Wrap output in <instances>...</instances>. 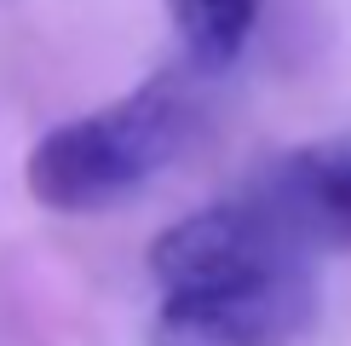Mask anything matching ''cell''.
I'll use <instances>...</instances> for the list:
<instances>
[{
	"label": "cell",
	"instance_id": "3",
	"mask_svg": "<svg viewBox=\"0 0 351 346\" xmlns=\"http://www.w3.org/2000/svg\"><path fill=\"white\" fill-rule=\"evenodd\" d=\"M288 260H311V254L288 237L282 220L254 191L208 202V208L173 220L150 242V271L162 288L225 283V277H247V271H265V266H288Z\"/></svg>",
	"mask_w": 351,
	"mask_h": 346
},
{
	"label": "cell",
	"instance_id": "1",
	"mask_svg": "<svg viewBox=\"0 0 351 346\" xmlns=\"http://www.w3.org/2000/svg\"><path fill=\"white\" fill-rule=\"evenodd\" d=\"M196 133V86L184 76H150L104 110L58 122L35 139L23 185L52 214H104L167 173Z\"/></svg>",
	"mask_w": 351,
	"mask_h": 346
},
{
	"label": "cell",
	"instance_id": "2",
	"mask_svg": "<svg viewBox=\"0 0 351 346\" xmlns=\"http://www.w3.org/2000/svg\"><path fill=\"white\" fill-rule=\"evenodd\" d=\"M317 317L311 260L265 266L247 277L162 288L150 346H294Z\"/></svg>",
	"mask_w": 351,
	"mask_h": 346
},
{
	"label": "cell",
	"instance_id": "5",
	"mask_svg": "<svg viewBox=\"0 0 351 346\" xmlns=\"http://www.w3.org/2000/svg\"><path fill=\"white\" fill-rule=\"evenodd\" d=\"M167 12L184 41L190 69L196 76H219V69H230L242 58L265 0H167Z\"/></svg>",
	"mask_w": 351,
	"mask_h": 346
},
{
	"label": "cell",
	"instance_id": "4",
	"mask_svg": "<svg viewBox=\"0 0 351 346\" xmlns=\"http://www.w3.org/2000/svg\"><path fill=\"white\" fill-rule=\"evenodd\" d=\"M305 254H351V139H311L247 185Z\"/></svg>",
	"mask_w": 351,
	"mask_h": 346
}]
</instances>
